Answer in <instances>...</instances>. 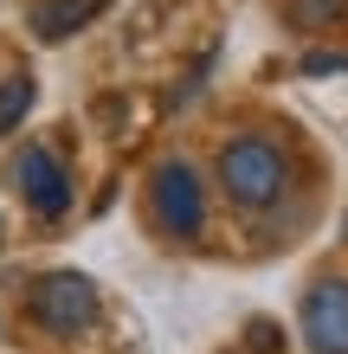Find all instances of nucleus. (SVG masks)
Returning a JSON list of instances; mask_svg holds the SVG:
<instances>
[{
    "instance_id": "f03ea898",
    "label": "nucleus",
    "mask_w": 348,
    "mask_h": 354,
    "mask_svg": "<svg viewBox=\"0 0 348 354\" xmlns=\"http://www.w3.org/2000/svg\"><path fill=\"white\" fill-rule=\"evenodd\" d=\"M26 309H33V322L46 328V335L77 342L97 322V283L84 270H46V277L26 290Z\"/></svg>"
},
{
    "instance_id": "0eeeda50",
    "label": "nucleus",
    "mask_w": 348,
    "mask_h": 354,
    "mask_svg": "<svg viewBox=\"0 0 348 354\" xmlns=\"http://www.w3.org/2000/svg\"><path fill=\"white\" fill-rule=\"evenodd\" d=\"M33 97H39V84H33L26 71H7V77H0V136H13L19 122H26Z\"/></svg>"
},
{
    "instance_id": "20e7f679",
    "label": "nucleus",
    "mask_w": 348,
    "mask_h": 354,
    "mask_svg": "<svg viewBox=\"0 0 348 354\" xmlns=\"http://www.w3.org/2000/svg\"><path fill=\"white\" fill-rule=\"evenodd\" d=\"M13 187H19V200H26L39 219H65V206H71L65 168H58V155L39 149V142H26V149L13 155Z\"/></svg>"
},
{
    "instance_id": "6e6552de",
    "label": "nucleus",
    "mask_w": 348,
    "mask_h": 354,
    "mask_svg": "<svg viewBox=\"0 0 348 354\" xmlns=\"http://www.w3.org/2000/svg\"><path fill=\"white\" fill-rule=\"evenodd\" d=\"M284 13H291V26H336L348 0H284Z\"/></svg>"
},
{
    "instance_id": "7ed1b4c3",
    "label": "nucleus",
    "mask_w": 348,
    "mask_h": 354,
    "mask_svg": "<svg viewBox=\"0 0 348 354\" xmlns=\"http://www.w3.org/2000/svg\"><path fill=\"white\" fill-rule=\"evenodd\" d=\"M149 213L168 239H194L207 219V194H200V168L194 161H161L149 174Z\"/></svg>"
},
{
    "instance_id": "f257e3e1",
    "label": "nucleus",
    "mask_w": 348,
    "mask_h": 354,
    "mask_svg": "<svg viewBox=\"0 0 348 354\" xmlns=\"http://www.w3.org/2000/svg\"><path fill=\"white\" fill-rule=\"evenodd\" d=\"M213 174H219V187H226V200L239 213H264V206L284 200V187H291V155H284L271 136H232L226 149H219Z\"/></svg>"
},
{
    "instance_id": "39448f33",
    "label": "nucleus",
    "mask_w": 348,
    "mask_h": 354,
    "mask_svg": "<svg viewBox=\"0 0 348 354\" xmlns=\"http://www.w3.org/2000/svg\"><path fill=\"white\" fill-rule=\"evenodd\" d=\"M303 348L348 354V277H316L303 297Z\"/></svg>"
},
{
    "instance_id": "1a4fd4ad",
    "label": "nucleus",
    "mask_w": 348,
    "mask_h": 354,
    "mask_svg": "<svg viewBox=\"0 0 348 354\" xmlns=\"http://www.w3.org/2000/svg\"><path fill=\"white\" fill-rule=\"evenodd\" d=\"M297 71L303 77H336V71H348V52H303Z\"/></svg>"
},
{
    "instance_id": "423d86ee",
    "label": "nucleus",
    "mask_w": 348,
    "mask_h": 354,
    "mask_svg": "<svg viewBox=\"0 0 348 354\" xmlns=\"http://www.w3.org/2000/svg\"><path fill=\"white\" fill-rule=\"evenodd\" d=\"M104 7H110V0H33V7H26V32L39 39V46H65V39L84 32Z\"/></svg>"
}]
</instances>
